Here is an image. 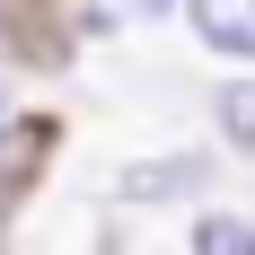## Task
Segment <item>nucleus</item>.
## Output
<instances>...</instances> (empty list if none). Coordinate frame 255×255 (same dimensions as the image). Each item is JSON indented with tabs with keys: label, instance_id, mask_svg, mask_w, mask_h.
Masks as SVG:
<instances>
[{
	"label": "nucleus",
	"instance_id": "nucleus-5",
	"mask_svg": "<svg viewBox=\"0 0 255 255\" xmlns=\"http://www.w3.org/2000/svg\"><path fill=\"white\" fill-rule=\"evenodd\" d=\"M132 18H167V9H185V0H124Z\"/></svg>",
	"mask_w": 255,
	"mask_h": 255
},
{
	"label": "nucleus",
	"instance_id": "nucleus-2",
	"mask_svg": "<svg viewBox=\"0 0 255 255\" xmlns=\"http://www.w3.org/2000/svg\"><path fill=\"white\" fill-rule=\"evenodd\" d=\"M194 255H255V220L247 211H203L194 220Z\"/></svg>",
	"mask_w": 255,
	"mask_h": 255
},
{
	"label": "nucleus",
	"instance_id": "nucleus-1",
	"mask_svg": "<svg viewBox=\"0 0 255 255\" xmlns=\"http://www.w3.org/2000/svg\"><path fill=\"white\" fill-rule=\"evenodd\" d=\"M185 18H194V35H203L211 53L255 62V0H185Z\"/></svg>",
	"mask_w": 255,
	"mask_h": 255
},
{
	"label": "nucleus",
	"instance_id": "nucleus-3",
	"mask_svg": "<svg viewBox=\"0 0 255 255\" xmlns=\"http://www.w3.org/2000/svg\"><path fill=\"white\" fill-rule=\"evenodd\" d=\"M220 132H229L238 150H255V79H229L220 88Z\"/></svg>",
	"mask_w": 255,
	"mask_h": 255
},
{
	"label": "nucleus",
	"instance_id": "nucleus-4",
	"mask_svg": "<svg viewBox=\"0 0 255 255\" xmlns=\"http://www.w3.org/2000/svg\"><path fill=\"white\" fill-rule=\"evenodd\" d=\"M185 185H203V158H185V167H132V194H185Z\"/></svg>",
	"mask_w": 255,
	"mask_h": 255
}]
</instances>
